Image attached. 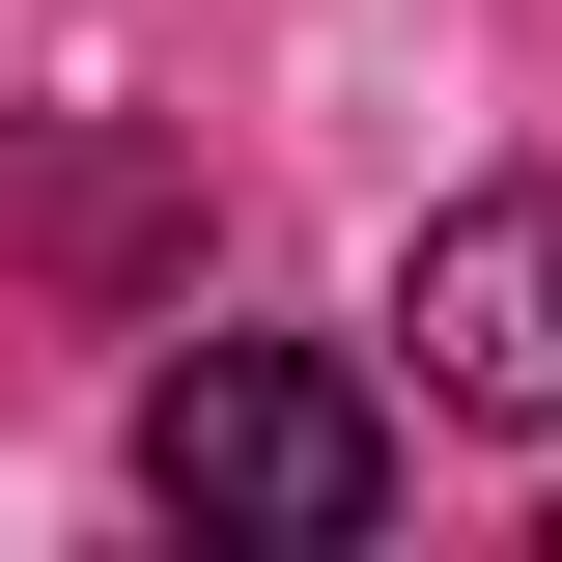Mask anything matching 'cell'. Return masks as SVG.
Listing matches in <instances>:
<instances>
[{
	"label": "cell",
	"mask_w": 562,
	"mask_h": 562,
	"mask_svg": "<svg viewBox=\"0 0 562 562\" xmlns=\"http://www.w3.org/2000/svg\"><path fill=\"white\" fill-rule=\"evenodd\" d=\"M140 506H198V535H394V394L310 338H169L140 366Z\"/></svg>",
	"instance_id": "1"
},
{
	"label": "cell",
	"mask_w": 562,
	"mask_h": 562,
	"mask_svg": "<svg viewBox=\"0 0 562 562\" xmlns=\"http://www.w3.org/2000/svg\"><path fill=\"white\" fill-rule=\"evenodd\" d=\"M394 338H422L450 422H562V198H450L422 281H394Z\"/></svg>",
	"instance_id": "2"
}]
</instances>
